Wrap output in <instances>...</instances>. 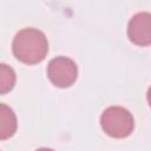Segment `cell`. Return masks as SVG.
Returning <instances> with one entry per match:
<instances>
[{
    "instance_id": "obj_1",
    "label": "cell",
    "mask_w": 151,
    "mask_h": 151,
    "mask_svg": "<svg viewBox=\"0 0 151 151\" xmlns=\"http://www.w3.org/2000/svg\"><path fill=\"white\" fill-rule=\"evenodd\" d=\"M12 50L18 60L24 64L34 65L45 59L48 52V41L40 29L27 27L15 34Z\"/></svg>"
},
{
    "instance_id": "obj_2",
    "label": "cell",
    "mask_w": 151,
    "mask_h": 151,
    "mask_svg": "<svg viewBox=\"0 0 151 151\" xmlns=\"http://www.w3.org/2000/svg\"><path fill=\"white\" fill-rule=\"evenodd\" d=\"M103 131L113 138H125L134 129V120L129 110L122 106H109L100 116Z\"/></svg>"
},
{
    "instance_id": "obj_4",
    "label": "cell",
    "mask_w": 151,
    "mask_h": 151,
    "mask_svg": "<svg viewBox=\"0 0 151 151\" xmlns=\"http://www.w3.org/2000/svg\"><path fill=\"white\" fill-rule=\"evenodd\" d=\"M129 39L138 46L151 44V15L147 12L134 14L127 25Z\"/></svg>"
},
{
    "instance_id": "obj_7",
    "label": "cell",
    "mask_w": 151,
    "mask_h": 151,
    "mask_svg": "<svg viewBox=\"0 0 151 151\" xmlns=\"http://www.w3.org/2000/svg\"><path fill=\"white\" fill-rule=\"evenodd\" d=\"M35 151H54V150H52V149H48V147H40V149L35 150Z\"/></svg>"
},
{
    "instance_id": "obj_3",
    "label": "cell",
    "mask_w": 151,
    "mask_h": 151,
    "mask_svg": "<svg viewBox=\"0 0 151 151\" xmlns=\"http://www.w3.org/2000/svg\"><path fill=\"white\" fill-rule=\"evenodd\" d=\"M47 76L51 83L57 87H70L77 80V64L67 57H57L48 63Z\"/></svg>"
},
{
    "instance_id": "obj_5",
    "label": "cell",
    "mask_w": 151,
    "mask_h": 151,
    "mask_svg": "<svg viewBox=\"0 0 151 151\" xmlns=\"http://www.w3.org/2000/svg\"><path fill=\"white\" fill-rule=\"evenodd\" d=\"M18 122L14 111L6 104L0 103V140L8 139L17 131Z\"/></svg>"
},
{
    "instance_id": "obj_6",
    "label": "cell",
    "mask_w": 151,
    "mask_h": 151,
    "mask_svg": "<svg viewBox=\"0 0 151 151\" xmlns=\"http://www.w3.org/2000/svg\"><path fill=\"white\" fill-rule=\"evenodd\" d=\"M17 76L14 70L5 64L0 63V94L8 93L15 85Z\"/></svg>"
}]
</instances>
